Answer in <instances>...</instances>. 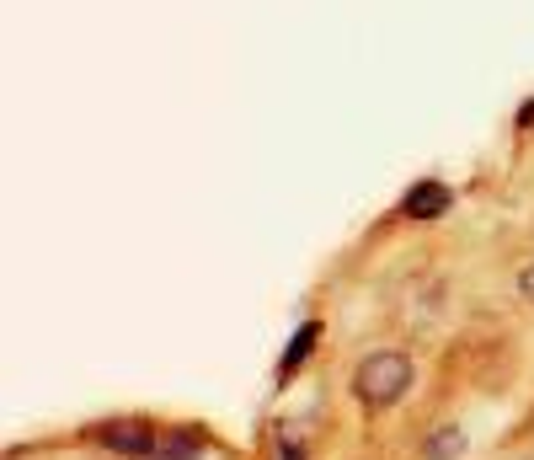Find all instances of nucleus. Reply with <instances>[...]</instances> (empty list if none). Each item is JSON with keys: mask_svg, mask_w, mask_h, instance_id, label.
Listing matches in <instances>:
<instances>
[{"mask_svg": "<svg viewBox=\"0 0 534 460\" xmlns=\"http://www.w3.org/2000/svg\"><path fill=\"white\" fill-rule=\"evenodd\" d=\"M406 386H412V359L396 354V348H380V354H369L364 364H358L353 375V396L364 407H390L401 402Z\"/></svg>", "mask_w": 534, "mask_h": 460, "instance_id": "f257e3e1", "label": "nucleus"}, {"mask_svg": "<svg viewBox=\"0 0 534 460\" xmlns=\"http://www.w3.org/2000/svg\"><path fill=\"white\" fill-rule=\"evenodd\" d=\"M97 439L107 444V450H118V455H155V428L150 423H139V418H113V423H102L97 428Z\"/></svg>", "mask_w": 534, "mask_h": 460, "instance_id": "f03ea898", "label": "nucleus"}, {"mask_svg": "<svg viewBox=\"0 0 534 460\" xmlns=\"http://www.w3.org/2000/svg\"><path fill=\"white\" fill-rule=\"evenodd\" d=\"M444 209H449L444 182H417V188L406 193V214H412V220H433V214H444Z\"/></svg>", "mask_w": 534, "mask_h": 460, "instance_id": "7ed1b4c3", "label": "nucleus"}, {"mask_svg": "<svg viewBox=\"0 0 534 460\" xmlns=\"http://www.w3.org/2000/svg\"><path fill=\"white\" fill-rule=\"evenodd\" d=\"M316 343H321V321H305V327L289 337V348H284V364H278V375H294V370H300V364L310 359V348H316Z\"/></svg>", "mask_w": 534, "mask_h": 460, "instance_id": "20e7f679", "label": "nucleus"}, {"mask_svg": "<svg viewBox=\"0 0 534 460\" xmlns=\"http://www.w3.org/2000/svg\"><path fill=\"white\" fill-rule=\"evenodd\" d=\"M198 455H203V439L198 434H171V439L155 444L150 460H198Z\"/></svg>", "mask_w": 534, "mask_h": 460, "instance_id": "39448f33", "label": "nucleus"}, {"mask_svg": "<svg viewBox=\"0 0 534 460\" xmlns=\"http://www.w3.org/2000/svg\"><path fill=\"white\" fill-rule=\"evenodd\" d=\"M465 455V434L460 428H438V434L428 439V460H460Z\"/></svg>", "mask_w": 534, "mask_h": 460, "instance_id": "423d86ee", "label": "nucleus"}, {"mask_svg": "<svg viewBox=\"0 0 534 460\" xmlns=\"http://www.w3.org/2000/svg\"><path fill=\"white\" fill-rule=\"evenodd\" d=\"M518 289H524V300H534V263H529L524 273H518Z\"/></svg>", "mask_w": 534, "mask_h": 460, "instance_id": "0eeeda50", "label": "nucleus"}, {"mask_svg": "<svg viewBox=\"0 0 534 460\" xmlns=\"http://www.w3.org/2000/svg\"><path fill=\"white\" fill-rule=\"evenodd\" d=\"M284 460H300V444H289V450H284Z\"/></svg>", "mask_w": 534, "mask_h": 460, "instance_id": "6e6552de", "label": "nucleus"}]
</instances>
